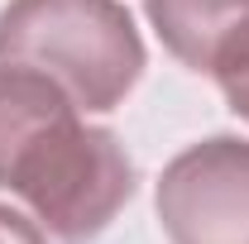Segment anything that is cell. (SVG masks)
Listing matches in <instances>:
<instances>
[{
  "label": "cell",
  "instance_id": "277c9868",
  "mask_svg": "<svg viewBox=\"0 0 249 244\" xmlns=\"http://www.w3.org/2000/svg\"><path fill=\"white\" fill-rule=\"evenodd\" d=\"M163 48L192 72H211L249 43V0H144Z\"/></svg>",
  "mask_w": 249,
  "mask_h": 244
},
{
  "label": "cell",
  "instance_id": "8992f818",
  "mask_svg": "<svg viewBox=\"0 0 249 244\" xmlns=\"http://www.w3.org/2000/svg\"><path fill=\"white\" fill-rule=\"evenodd\" d=\"M216 82H220V96H225V105L249 124V43L235 53V58H225L216 67Z\"/></svg>",
  "mask_w": 249,
  "mask_h": 244
},
{
  "label": "cell",
  "instance_id": "5b68a950",
  "mask_svg": "<svg viewBox=\"0 0 249 244\" xmlns=\"http://www.w3.org/2000/svg\"><path fill=\"white\" fill-rule=\"evenodd\" d=\"M67 115H82L67 96L24 67H0V187H10L24 153Z\"/></svg>",
  "mask_w": 249,
  "mask_h": 244
},
{
  "label": "cell",
  "instance_id": "6da1fadb",
  "mask_svg": "<svg viewBox=\"0 0 249 244\" xmlns=\"http://www.w3.org/2000/svg\"><path fill=\"white\" fill-rule=\"evenodd\" d=\"M144 62V38L120 0H10L0 10V67L53 82L77 110H115Z\"/></svg>",
  "mask_w": 249,
  "mask_h": 244
},
{
  "label": "cell",
  "instance_id": "7a4b0ae2",
  "mask_svg": "<svg viewBox=\"0 0 249 244\" xmlns=\"http://www.w3.org/2000/svg\"><path fill=\"white\" fill-rule=\"evenodd\" d=\"M134 187L139 173L120 139L82 115H67L24 153L5 192H15L53 240L91 244L129 206Z\"/></svg>",
  "mask_w": 249,
  "mask_h": 244
},
{
  "label": "cell",
  "instance_id": "3957f363",
  "mask_svg": "<svg viewBox=\"0 0 249 244\" xmlns=\"http://www.w3.org/2000/svg\"><path fill=\"white\" fill-rule=\"evenodd\" d=\"M154 201L173 244H249V139L211 134L182 149Z\"/></svg>",
  "mask_w": 249,
  "mask_h": 244
},
{
  "label": "cell",
  "instance_id": "52a82bcc",
  "mask_svg": "<svg viewBox=\"0 0 249 244\" xmlns=\"http://www.w3.org/2000/svg\"><path fill=\"white\" fill-rule=\"evenodd\" d=\"M0 244H48V235H43L38 220L10 211V206H0Z\"/></svg>",
  "mask_w": 249,
  "mask_h": 244
}]
</instances>
